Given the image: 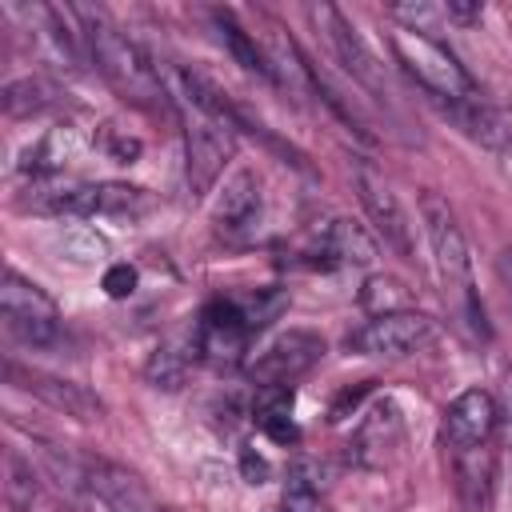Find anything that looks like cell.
Returning <instances> with one entry per match:
<instances>
[{"label": "cell", "instance_id": "obj_1", "mask_svg": "<svg viewBox=\"0 0 512 512\" xmlns=\"http://www.w3.org/2000/svg\"><path fill=\"white\" fill-rule=\"evenodd\" d=\"M80 16V36L84 48L96 64V72L112 84V92L136 108H160L164 104V84L152 68V60L144 56L140 44H132L104 12L96 8H72Z\"/></svg>", "mask_w": 512, "mask_h": 512}, {"label": "cell", "instance_id": "obj_2", "mask_svg": "<svg viewBox=\"0 0 512 512\" xmlns=\"http://www.w3.org/2000/svg\"><path fill=\"white\" fill-rule=\"evenodd\" d=\"M420 216H424V232H428V248H432V264H436V276L444 284V296L464 312V320L476 332H488L480 296L472 288V252H468V240L456 224V212L448 208L444 196L424 192L420 196Z\"/></svg>", "mask_w": 512, "mask_h": 512}, {"label": "cell", "instance_id": "obj_3", "mask_svg": "<svg viewBox=\"0 0 512 512\" xmlns=\"http://www.w3.org/2000/svg\"><path fill=\"white\" fill-rule=\"evenodd\" d=\"M388 44H392V52H396V60L432 92V96H440V100H468V96H476V88H472V76L464 72V64L444 48V44H436L432 36H420V32H408V28H396L392 36H388Z\"/></svg>", "mask_w": 512, "mask_h": 512}, {"label": "cell", "instance_id": "obj_4", "mask_svg": "<svg viewBox=\"0 0 512 512\" xmlns=\"http://www.w3.org/2000/svg\"><path fill=\"white\" fill-rule=\"evenodd\" d=\"M0 320H4V332L28 348H48L60 336L56 300L12 268L4 272V284H0Z\"/></svg>", "mask_w": 512, "mask_h": 512}, {"label": "cell", "instance_id": "obj_5", "mask_svg": "<svg viewBox=\"0 0 512 512\" xmlns=\"http://www.w3.org/2000/svg\"><path fill=\"white\" fill-rule=\"evenodd\" d=\"M184 152H188V188L192 196H204L236 152V128L220 116L192 108L184 120Z\"/></svg>", "mask_w": 512, "mask_h": 512}, {"label": "cell", "instance_id": "obj_6", "mask_svg": "<svg viewBox=\"0 0 512 512\" xmlns=\"http://www.w3.org/2000/svg\"><path fill=\"white\" fill-rule=\"evenodd\" d=\"M308 20L316 24V32L328 40L332 56L340 60V68H344L356 84H364V88L376 92V96H388V84H384V72H380V64H376L372 48L360 40V32L348 24V16H344L340 8H332V4H312V8H308Z\"/></svg>", "mask_w": 512, "mask_h": 512}, {"label": "cell", "instance_id": "obj_7", "mask_svg": "<svg viewBox=\"0 0 512 512\" xmlns=\"http://www.w3.org/2000/svg\"><path fill=\"white\" fill-rule=\"evenodd\" d=\"M432 340V320L420 312H388V316H372L368 324H360L348 336V348L360 356H408L416 348H424Z\"/></svg>", "mask_w": 512, "mask_h": 512}, {"label": "cell", "instance_id": "obj_8", "mask_svg": "<svg viewBox=\"0 0 512 512\" xmlns=\"http://www.w3.org/2000/svg\"><path fill=\"white\" fill-rule=\"evenodd\" d=\"M400 448H404V416H400L396 400L384 396L356 424V432L348 440V460L360 468H384L400 456Z\"/></svg>", "mask_w": 512, "mask_h": 512}, {"label": "cell", "instance_id": "obj_9", "mask_svg": "<svg viewBox=\"0 0 512 512\" xmlns=\"http://www.w3.org/2000/svg\"><path fill=\"white\" fill-rule=\"evenodd\" d=\"M356 192H360V204H364L372 228L384 236V244H392L400 256L412 260V252H416V244H412V220H408L400 196L392 192V184L376 168L364 164V168H356Z\"/></svg>", "mask_w": 512, "mask_h": 512}, {"label": "cell", "instance_id": "obj_10", "mask_svg": "<svg viewBox=\"0 0 512 512\" xmlns=\"http://www.w3.org/2000/svg\"><path fill=\"white\" fill-rule=\"evenodd\" d=\"M324 356V340L316 332L304 328H288L284 336H276L264 352H256V360L248 364V376L256 384H292L296 376H304L316 360Z\"/></svg>", "mask_w": 512, "mask_h": 512}, {"label": "cell", "instance_id": "obj_11", "mask_svg": "<svg viewBox=\"0 0 512 512\" xmlns=\"http://www.w3.org/2000/svg\"><path fill=\"white\" fill-rule=\"evenodd\" d=\"M248 324L236 308V300H212L204 312H200V324H196V352L220 368L228 364H240L244 360V348H248Z\"/></svg>", "mask_w": 512, "mask_h": 512}, {"label": "cell", "instance_id": "obj_12", "mask_svg": "<svg viewBox=\"0 0 512 512\" xmlns=\"http://www.w3.org/2000/svg\"><path fill=\"white\" fill-rule=\"evenodd\" d=\"M84 484L104 500L108 512H164L148 484L112 460H84Z\"/></svg>", "mask_w": 512, "mask_h": 512}, {"label": "cell", "instance_id": "obj_13", "mask_svg": "<svg viewBox=\"0 0 512 512\" xmlns=\"http://www.w3.org/2000/svg\"><path fill=\"white\" fill-rule=\"evenodd\" d=\"M8 380H20L24 392L40 396L48 408L72 416V420H100L104 404L84 388V384H72V380H60V376H48V372H32V368H20V364H4Z\"/></svg>", "mask_w": 512, "mask_h": 512}, {"label": "cell", "instance_id": "obj_14", "mask_svg": "<svg viewBox=\"0 0 512 512\" xmlns=\"http://www.w3.org/2000/svg\"><path fill=\"white\" fill-rule=\"evenodd\" d=\"M24 16H28V32H32V44H36L40 60H48L60 72H76L80 68V48L76 44L84 36L64 24V12L48 8V4H32V8H24Z\"/></svg>", "mask_w": 512, "mask_h": 512}, {"label": "cell", "instance_id": "obj_15", "mask_svg": "<svg viewBox=\"0 0 512 512\" xmlns=\"http://www.w3.org/2000/svg\"><path fill=\"white\" fill-rule=\"evenodd\" d=\"M496 428V400L484 392V388H468L460 392L448 412H444V440L456 448H476V444H488Z\"/></svg>", "mask_w": 512, "mask_h": 512}, {"label": "cell", "instance_id": "obj_16", "mask_svg": "<svg viewBox=\"0 0 512 512\" xmlns=\"http://www.w3.org/2000/svg\"><path fill=\"white\" fill-rule=\"evenodd\" d=\"M456 492L468 512H492L496 496V452L492 444L456 448Z\"/></svg>", "mask_w": 512, "mask_h": 512}, {"label": "cell", "instance_id": "obj_17", "mask_svg": "<svg viewBox=\"0 0 512 512\" xmlns=\"http://www.w3.org/2000/svg\"><path fill=\"white\" fill-rule=\"evenodd\" d=\"M260 216V180L248 168H236L212 200V220L220 232H240Z\"/></svg>", "mask_w": 512, "mask_h": 512}, {"label": "cell", "instance_id": "obj_18", "mask_svg": "<svg viewBox=\"0 0 512 512\" xmlns=\"http://www.w3.org/2000/svg\"><path fill=\"white\" fill-rule=\"evenodd\" d=\"M316 248L328 256V264H372L376 260V240L364 232V224L336 216L316 228Z\"/></svg>", "mask_w": 512, "mask_h": 512}, {"label": "cell", "instance_id": "obj_19", "mask_svg": "<svg viewBox=\"0 0 512 512\" xmlns=\"http://www.w3.org/2000/svg\"><path fill=\"white\" fill-rule=\"evenodd\" d=\"M268 68H272V80L296 96H308L312 92V72H308V60L300 56V48L292 44V36L280 28V24H268Z\"/></svg>", "mask_w": 512, "mask_h": 512}, {"label": "cell", "instance_id": "obj_20", "mask_svg": "<svg viewBox=\"0 0 512 512\" xmlns=\"http://www.w3.org/2000/svg\"><path fill=\"white\" fill-rule=\"evenodd\" d=\"M80 132L72 128V124H64V128H48L36 144H28V152H24V172H56V168H64L76 152H80Z\"/></svg>", "mask_w": 512, "mask_h": 512}, {"label": "cell", "instance_id": "obj_21", "mask_svg": "<svg viewBox=\"0 0 512 512\" xmlns=\"http://www.w3.org/2000/svg\"><path fill=\"white\" fill-rule=\"evenodd\" d=\"M448 112H452V120H456L472 140H480V144H488V148H500V144L508 140L504 120H500L488 104H480L476 96H468V100H452Z\"/></svg>", "mask_w": 512, "mask_h": 512}, {"label": "cell", "instance_id": "obj_22", "mask_svg": "<svg viewBox=\"0 0 512 512\" xmlns=\"http://www.w3.org/2000/svg\"><path fill=\"white\" fill-rule=\"evenodd\" d=\"M216 28H220V40H224V48L232 52V60L244 68V72H252V76H264V80H272V68H268V52L228 16V12H216Z\"/></svg>", "mask_w": 512, "mask_h": 512}, {"label": "cell", "instance_id": "obj_23", "mask_svg": "<svg viewBox=\"0 0 512 512\" xmlns=\"http://www.w3.org/2000/svg\"><path fill=\"white\" fill-rule=\"evenodd\" d=\"M280 512H324V488H320V472H316L308 460L292 464V472H288V480H284Z\"/></svg>", "mask_w": 512, "mask_h": 512}, {"label": "cell", "instance_id": "obj_24", "mask_svg": "<svg viewBox=\"0 0 512 512\" xmlns=\"http://www.w3.org/2000/svg\"><path fill=\"white\" fill-rule=\"evenodd\" d=\"M52 96H56V92H52L48 80H40V76H20V80H8V84H4L0 104H4V112H8L12 120H20V116H32V112L48 108Z\"/></svg>", "mask_w": 512, "mask_h": 512}, {"label": "cell", "instance_id": "obj_25", "mask_svg": "<svg viewBox=\"0 0 512 512\" xmlns=\"http://www.w3.org/2000/svg\"><path fill=\"white\" fill-rule=\"evenodd\" d=\"M152 208V196L136 184H96V216H140Z\"/></svg>", "mask_w": 512, "mask_h": 512}, {"label": "cell", "instance_id": "obj_26", "mask_svg": "<svg viewBox=\"0 0 512 512\" xmlns=\"http://www.w3.org/2000/svg\"><path fill=\"white\" fill-rule=\"evenodd\" d=\"M56 248H60V256H68L72 264H96V260H104V252H108V244H104L92 228H84V224H68V228L56 236Z\"/></svg>", "mask_w": 512, "mask_h": 512}, {"label": "cell", "instance_id": "obj_27", "mask_svg": "<svg viewBox=\"0 0 512 512\" xmlns=\"http://www.w3.org/2000/svg\"><path fill=\"white\" fill-rule=\"evenodd\" d=\"M188 352L196 356V348H188ZM188 352H180L176 344H160V348L152 352L144 376H148L156 388H176V384L184 380V372H188Z\"/></svg>", "mask_w": 512, "mask_h": 512}, {"label": "cell", "instance_id": "obj_28", "mask_svg": "<svg viewBox=\"0 0 512 512\" xmlns=\"http://www.w3.org/2000/svg\"><path fill=\"white\" fill-rule=\"evenodd\" d=\"M284 304H288V296H284L280 288H264V292H252V296H240V300H236V308H240L248 332H260L264 324H272V320L284 312Z\"/></svg>", "mask_w": 512, "mask_h": 512}, {"label": "cell", "instance_id": "obj_29", "mask_svg": "<svg viewBox=\"0 0 512 512\" xmlns=\"http://www.w3.org/2000/svg\"><path fill=\"white\" fill-rule=\"evenodd\" d=\"M360 304H364L372 316H388V312H404L408 292H404V284H396L392 276H372V280L364 284V292H360Z\"/></svg>", "mask_w": 512, "mask_h": 512}, {"label": "cell", "instance_id": "obj_30", "mask_svg": "<svg viewBox=\"0 0 512 512\" xmlns=\"http://www.w3.org/2000/svg\"><path fill=\"white\" fill-rule=\"evenodd\" d=\"M392 16H396V20H404V28H408V32L428 36V32L444 20V8H432V4H392Z\"/></svg>", "mask_w": 512, "mask_h": 512}, {"label": "cell", "instance_id": "obj_31", "mask_svg": "<svg viewBox=\"0 0 512 512\" xmlns=\"http://www.w3.org/2000/svg\"><path fill=\"white\" fill-rule=\"evenodd\" d=\"M104 292H108L112 300L132 296V292H136V268H132V264H108V272H104Z\"/></svg>", "mask_w": 512, "mask_h": 512}, {"label": "cell", "instance_id": "obj_32", "mask_svg": "<svg viewBox=\"0 0 512 512\" xmlns=\"http://www.w3.org/2000/svg\"><path fill=\"white\" fill-rule=\"evenodd\" d=\"M108 152H112V160H120V164H132L136 156H140V140H132V136H120L112 124H108Z\"/></svg>", "mask_w": 512, "mask_h": 512}, {"label": "cell", "instance_id": "obj_33", "mask_svg": "<svg viewBox=\"0 0 512 512\" xmlns=\"http://www.w3.org/2000/svg\"><path fill=\"white\" fill-rule=\"evenodd\" d=\"M240 472H244L248 484H264L272 468H268V460H264L256 448H240Z\"/></svg>", "mask_w": 512, "mask_h": 512}, {"label": "cell", "instance_id": "obj_34", "mask_svg": "<svg viewBox=\"0 0 512 512\" xmlns=\"http://www.w3.org/2000/svg\"><path fill=\"white\" fill-rule=\"evenodd\" d=\"M480 12H484L480 4H464V0H448V4H444V16H448V20H460V24L480 20Z\"/></svg>", "mask_w": 512, "mask_h": 512}]
</instances>
